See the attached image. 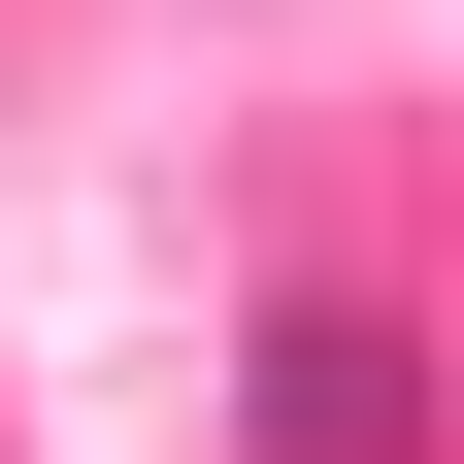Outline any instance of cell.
I'll return each mask as SVG.
<instances>
[{
  "mask_svg": "<svg viewBox=\"0 0 464 464\" xmlns=\"http://www.w3.org/2000/svg\"><path fill=\"white\" fill-rule=\"evenodd\" d=\"M232 431H266V464H431V332H398V299H266Z\"/></svg>",
  "mask_w": 464,
  "mask_h": 464,
  "instance_id": "6da1fadb",
  "label": "cell"
}]
</instances>
